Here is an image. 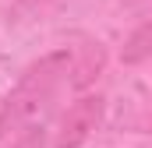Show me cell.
<instances>
[{"instance_id": "2", "label": "cell", "mask_w": 152, "mask_h": 148, "mask_svg": "<svg viewBox=\"0 0 152 148\" xmlns=\"http://www.w3.org/2000/svg\"><path fill=\"white\" fill-rule=\"evenodd\" d=\"M103 110H106V99H103V95H81L75 106H67L53 148H81L92 134H96V127H99V120H103Z\"/></svg>"}, {"instance_id": "5", "label": "cell", "mask_w": 152, "mask_h": 148, "mask_svg": "<svg viewBox=\"0 0 152 148\" xmlns=\"http://www.w3.org/2000/svg\"><path fill=\"white\" fill-rule=\"evenodd\" d=\"M46 0H14V14L21 18V14H32V11H39Z\"/></svg>"}, {"instance_id": "4", "label": "cell", "mask_w": 152, "mask_h": 148, "mask_svg": "<svg viewBox=\"0 0 152 148\" xmlns=\"http://www.w3.org/2000/svg\"><path fill=\"white\" fill-rule=\"evenodd\" d=\"M11 148H46V131L42 127H32V131H25V134H18Z\"/></svg>"}, {"instance_id": "1", "label": "cell", "mask_w": 152, "mask_h": 148, "mask_svg": "<svg viewBox=\"0 0 152 148\" xmlns=\"http://www.w3.org/2000/svg\"><path fill=\"white\" fill-rule=\"evenodd\" d=\"M71 64H75V57L67 49H57V53H46L42 60H36L25 71L18 88L0 106V141H7V138L14 141L18 134H25V131L42 123V116L53 106L57 88L64 85V78L71 71Z\"/></svg>"}, {"instance_id": "3", "label": "cell", "mask_w": 152, "mask_h": 148, "mask_svg": "<svg viewBox=\"0 0 152 148\" xmlns=\"http://www.w3.org/2000/svg\"><path fill=\"white\" fill-rule=\"evenodd\" d=\"M149 57H152V18L142 21L131 36L124 39V46H120V60H124L127 67H134V64H142V60H149Z\"/></svg>"}]
</instances>
